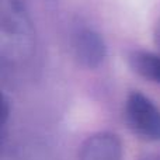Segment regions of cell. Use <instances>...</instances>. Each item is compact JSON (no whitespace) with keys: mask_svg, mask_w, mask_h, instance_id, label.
<instances>
[{"mask_svg":"<svg viewBox=\"0 0 160 160\" xmlns=\"http://www.w3.org/2000/svg\"><path fill=\"white\" fill-rule=\"evenodd\" d=\"M34 30L21 0H0V53L3 61L20 62L31 56Z\"/></svg>","mask_w":160,"mask_h":160,"instance_id":"6da1fadb","label":"cell"},{"mask_svg":"<svg viewBox=\"0 0 160 160\" xmlns=\"http://www.w3.org/2000/svg\"><path fill=\"white\" fill-rule=\"evenodd\" d=\"M125 119L136 135L148 141H160V110L142 93L133 91L128 96L125 102Z\"/></svg>","mask_w":160,"mask_h":160,"instance_id":"7a4b0ae2","label":"cell"},{"mask_svg":"<svg viewBox=\"0 0 160 160\" xmlns=\"http://www.w3.org/2000/svg\"><path fill=\"white\" fill-rule=\"evenodd\" d=\"M73 55L82 66L96 69L104 62L107 56V45L104 38L96 30L80 27L72 34Z\"/></svg>","mask_w":160,"mask_h":160,"instance_id":"3957f363","label":"cell"},{"mask_svg":"<svg viewBox=\"0 0 160 160\" xmlns=\"http://www.w3.org/2000/svg\"><path fill=\"white\" fill-rule=\"evenodd\" d=\"M79 160H122V143L115 133H93L83 142Z\"/></svg>","mask_w":160,"mask_h":160,"instance_id":"277c9868","label":"cell"},{"mask_svg":"<svg viewBox=\"0 0 160 160\" xmlns=\"http://www.w3.org/2000/svg\"><path fill=\"white\" fill-rule=\"evenodd\" d=\"M129 65L139 76L160 84V56L146 51H133Z\"/></svg>","mask_w":160,"mask_h":160,"instance_id":"5b68a950","label":"cell"},{"mask_svg":"<svg viewBox=\"0 0 160 160\" xmlns=\"http://www.w3.org/2000/svg\"><path fill=\"white\" fill-rule=\"evenodd\" d=\"M142 160H160V155H149V156H145Z\"/></svg>","mask_w":160,"mask_h":160,"instance_id":"8992f818","label":"cell"}]
</instances>
